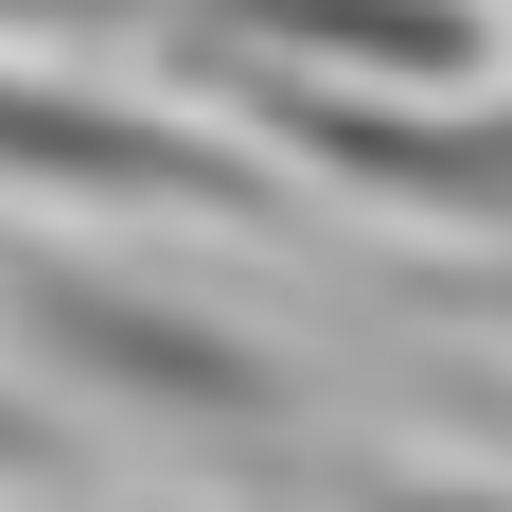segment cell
<instances>
[{
  "instance_id": "cell-3",
  "label": "cell",
  "mask_w": 512,
  "mask_h": 512,
  "mask_svg": "<svg viewBox=\"0 0 512 512\" xmlns=\"http://www.w3.org/2000/svg\"><path fill=\"white\" fill-rule=\"evenodd\" d=\"M336 177H389L407 212H512V124H371V106H283Z\"/></svg>"
},
{
  "instance_id": "cell-4",
  "label": "cell",
  "mask_w": 512,
  "mask_h": 512,
  "mask_svg": "<svg viewBox=\"0 0 512 512\" xmlns=\"http://www.w3.org/2000/svg\"><path fill=\"white\" fill-rule=\"evenodd\" d=\"M248 18L354 53V71H407V89H460L477 71V0H248Z\"/></svg>"
},
{
  "instance_id": "cell-7",
  "label": "cell",
  "mask_w": 512,
  "mask_h": 512,
  "mask_svg": "<svg viewBox=\"0 0 512 512\" xmlns=\"http://www.w3.org/2000/svg\"><path fill=\"white\" fill-rule=\"evenodd\" d=\"M18 18H124V0H18Z\"/></svg>"
},
{
  "instance_id": "cell-6",
  "label": "cell",
  "mask_w": 512,
  "mask_h": 512,
  "mask_svg": "<svg viewBox=\"0 0 512 512\" xmlns=\"http://www.w3.org/2000/svg\"><path fill=\"white\" fill-rule=\"evenodd\" d=\"M18 460H36V407H0V477H18Z\"/></svg>"
},
{
  "instance_id": "cell-5",
  "label": "cell",
  "mask_w": 512,
  "mask_h": 512,
  "mask_svg": "<svg viewBox=\"0 0 512 512\" xmlns=\"http://www.w3.org/2000/svg\"><path fill=\"white\" fill-rule=\"evenodd\" d=\"M389 512H512V495H460V477H442V495H389Z\"/></svg>"
},
{
  "instance_id": "cell-2",
  "label": "cell",
  "mask_w": 512,
  "mask_h": 512,
  "mask_svg": "<svg viewBox=\"0 0 512 512\" xmlns=\"http://www.w3.org/2000/svg\"><path fill=\"white\" fill-rule=\"evenodd\" d=\"M18 301H36V318H53V336H71L89 371L159 389V407H265V389H283V371H265L230 318H159V301H106V283H53V265L18 283Z\"/></svg>"
},
{
  "instance_id": "cell-1",
  "label": "cell",
  "mask_w": 512,
  "mask_h": 512,
  "mask_svg": "<svg viewBox=\"0 0 512 512\" xmlns=\"http://www.w3.org/2000/svg\"><path fill=\"white\" fill-rule=\"evenodd\" d=\"M0 177H53V195H212V212H248V159H212L195 124H142V106H71V89H0Z\"/></svg>"
}]
</instances>
